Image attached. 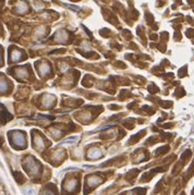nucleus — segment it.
I'll use <instances>...</instances> for the list:
<instances>
[{"instance_id": "1", "label": "nucleus", "mask_w": 194, "mask_h": 195, "mask_svg": "<svg viewBox=\"0 0 194 195\" xmlns=\"http://www.w3.org/2000/svg\"><path fill=\"white\" fill-rule=\"evenodd\" d=\"M24 168L30 172L31 174H33V176H36V174L39 172L40 169V166L33 157H27L25 160V165H24Z\"/></svg>"}, {"instance_id": "2", "label": "nucleus", "mask_w": 194, "mask_h": 195, "mask_svg": "<svg viewBox=\"0 0 194 195\" xmlns=\"http://www.w3.org/2000/svg\"><path fill=\"white\" fill-rule=\"evenodd\" d=\"M12 142H13L14 145L20 148L25 147L26 145L25 135L20 131H13L12 132Z\"/></svg>"}, {"instance_id": "3", "label": "nucleus", "mask_w": 194, "mask_h": 195, "mask_svg": "<svg viewBox=\"0 0 194 195\" xmlns=\"http://www.w3.org/2000/svg\"><path fill=\"white\" fill-rule=\"evenodd\" d=\"M101 181H103V179L99 178V177H97V176H89V178H87V183H89V188L97 186L98 184L101 183Z\"/></svg>"}, {"instance_id": "4", "label": "nucleus", "mask_w": 194, "mask_h": 195, "mask_svg": "<svg viewBox=\"0 0 194 195\" xmlns=\"http://www.w3.org/2000/svg\"><path fill=\"white\" fill-rule=\"evenodd\" d=\"M101 156H103V154H101V152L99 151L98 148H92V149H89V157L92 158V159H98Z\"/></svg>"}, {"instance_id": "5", "label": "nucleus", "mask_w": 194, "mask_h": 195, "mask_svg": "<svg viewBox=\"0 0 194 195\" xmlns=\"http://www.w3.org/2000/svg\"><path fill=\"white\" fill-rule=\"evenodd\" d=\"M22 58V52L20 51V50L15 49L12 51L11 54V59H12V61H18V60H21Z\"/></svg>"}, {"instance_id": "6", "label": "nucleus", "mask_w": 194, "mask_h": 195, "mask_svg": "<svg viewBox=\"0 0 194 195\" xmlns=\"http://www.w3.org/2000/svg\"><path fill=\"white\" fill-rule=\"evenodd\" d=\"M8 82L3 78H0V93H6L8 91Z\"/></svg>"}, {"instance_id": "7", "label": "nucleus", "mask_w": 194, "mask_h": 195, "mask_svg": "<svg viewBox=\"0 0 194 195\" xmlns=\"http://www.w3.org/2000/svg\"><path fill=\"white\" fill-rule=\"evenodd\" d=\"M76 185H77V181H76V180H71V181H69L68 183L66 184V190L73 191L75 188H76Z\"/></svg>"}, {"instance_id": "8", "label": "nucleus", "mask_w": 194, "mask_h": 195, "mask_svg": "<svg viewBox=\"0 0 194 195\" xmlns=\"http://www.w3.org/2000/svg\"><path fill=\"white\" fill-rule=\"evenodd\" d=\"M77 142V137L76 136H71L69 139L64 140V141H61L59 145H64V144H74Z\"/></svg>"}, {"instance_id": "9", "label": "nucleus", "mask_w": 194, "mask_h": 195, "mask_svg": "<svg viewBox=\"0 0 194 195\" xmlns=\"http://www.w3.org/2000/svg\"><path fill=\"white\" fill-rule=\"evenodd\" d=\"M49 71H50V68H49V66H48L47 63H43L42 67L39 68V73L42 74V75H46V74L49 72Z\"/></svg>"}, {"instance_id": "10", "label": "nucleus", "mask_w": 194, "mask_h": 195, "mask_svg": "<svg viewBox=\"0 0 194 195\" xmlns=\"http://www.w3.org/2000/svg\"><path fill=\"white\" fill-rule=\"evenodd\" d=\"M26 10H27V6H26V3L22 2V1L18 3V12H20V13H24Z\"/></svg>"}, {"instance_id": "11", "label": "nucleus", "mask_w": 194, "mask_h": 195, "mask_svg": "<svg viewBox=\"0 0 194 195\" xmlns=\"http://www.w3.org/2000/svg\"><path fill=\"white\" fill-rule=\"evenodd\" d=\"M24 195H35V192L32 189H27L26 191H24Z\"/></svg>"}, {"instance_id": "12", "label": "nucleus", "mask_w": 194, "mask_h": 195, "mask_svg": "<svg viewBox=\"0 0 194 195\" xmlns=\"http://www.w3.org/2000/svg\"><path fill=\"white\" fill-rule=\"evenodd\" d=\"M43 195H55L52 192H50V191H45L44 193H43Z\"/></svg>"}, {"instance_id": "13", "label": "nucleus", "mask_w": 194, "mask_h": 195, "mask_svg": "<svg viewBox=\"0 0 194 195\" xmlns=\"http://www.w3.org/2000/svg\"><path fill=\"white\" fill-rule=\"evenodd\" d=\"M1 59H2V56H1V50H0V64H1Z\"/></svg>"}]
</instances>
